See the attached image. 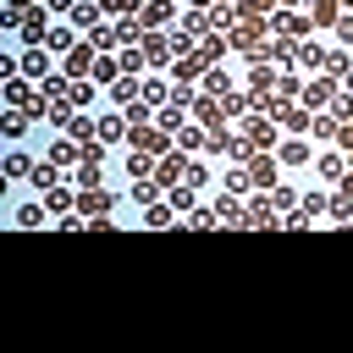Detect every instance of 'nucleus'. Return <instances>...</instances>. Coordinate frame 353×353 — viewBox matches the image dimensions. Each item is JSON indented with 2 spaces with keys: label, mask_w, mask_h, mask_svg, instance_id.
Returning <instances> with one entry per match:
<instances>
[{
  "label": "nucleus",
  "mask_w": 353,
  "mask_h": 353,
  "mask_svg": "<svg viewBox=\"0 0 353 353\" xmlns=\"http://www.w3.org/2000/svg\"><path fill=\"white\" fill-rule=\"evenodd\" d=\"M248 182L270 193V188L281 182V160H276V154H265V149H254V154H248Z\"/></svg>",
  "instance_id": "nucleus-1"
},
{
  "label": "nucleus",
  "mask_w": 353,
  "mask_h": 353,
  "mask_svg": "<svg viewBox=\"0 0 353 353\" xmlns=\"http://www.w3.org/2000/svg\"><path fill=\"white\" fill-rule=\"evenodd\" d=\"M188 165H193V160H188V149H165V154H160V165H154V182H160V188H176V182L188 176Z\"/></svg>",
  "instance_id": "nucleus-2"
},
{
  "label": "nucleus",
  "mask_w": 353,
  "mask_h": 353,
  "mask_svg": "<svg viewBox=\"0 0 353 353\" xmlns=\"http://www.w3.org/2000/svg\"><path fill=\"white\" fill-rule=\"evenodd\" d=\"M44 11H50L44 0L22 11V22H17V33H22V44H44V39H50V28H44Z\"/></svg>",
  "instance_id": "nucleus-3"
},
{
  "label": "nucleus",
  "mask_w": 353,
  "mask_h": 353,
  "mask_svg": "<svg viewBox=\"0 0 353 353\" xmlns=\"http://www.w3.org/2000/svg\"><path fill=\"white\" fill-rule=\"evenodd\" d=\"M110 204H116V193H105L99 182L77 193V215H83V221H94V215H110Z\"/></svg>",
  "instance_id": "nucleus-4"
},
{
  "label": "nucleus",
  "mask_w": 353,
  "mask_h": 353,
  "mask_svg": "<svg viewBox=\"0 0 353 353\" xmlns=\"http://www.w3.org/2000/svg\"><path fill=\"white\" fill-rule=\"evenodd\" d=\"M243 132L259 143V149H270L281 132H276V116H265V110H254V116H243Z\"/></svg>",
  "instance_id": "nucleus-5"
},
{
  "label": "nucleus",
  "mask_w": 353,
  "mask_h": 353,
  "mask_svg": "<svg viewBox=\"0 0 353 353\" xmlns=\"http://www.w3.org/2000/svg\"><path fill=\"white\" fill-rule=\"evenodd\" d=\"M171 55H176V39H165V33H143V61H149V66H171Z\"/></svg>",
  "instance_id": "nucleus-6"
},
{
  "label": "nucleus",
  "mask_w": 353,
  "mask_h": 353,
  "mask_svg": "<svg viewBox=\"0 0 353 353\" xmlns=\"http://www.w3.org/2000/svg\"><path fill=\"white\" fill-rule=\"evenodd\" d=\"M132 149H143V154H165V149H171V132L149 121V127H138V132H132Z\"/></svg>",
  "instance_id": "nucleus-7"
},
{
  "label": "nucleus",
  "mask_w": 353,
  "mask_h": 353,
  "mask_svg": "<svg viewBox=\"0 0 353 353\" xmlns=\"http://www.w3.org/2000/svg\"><path fill=\"white\" fill-rule=\"evenodd\" d=\"M243 226H281V215H276L270 199H248L243 204Z\"/></svg>",
  "instance_id": "nucleus-8"
},
{
  "label": "nucleus",
  "mask_w": 353,
  "mask_h": 353,
  "mask_svg": "<svg viewBox=\"0 0 353 353\" xmlns=\"http://www.w3.org/2000/svg\"><path fill=\"white\" fill-rule=\"evenodd\" d=\"M331 94H336V83H331V77H314L309 88H298V99H303V110H320V105H331Z\"/></svg>",
  "instance_id": "nucleus-9"
},
{
  "label": "nucleus",
  "mask_w": 353,
  "mask_h": 353,
  "mask_svg": "<svg viewBox=\"0 0 353 353\" xmlns=\"http://www.w3.org/2000/svg\"><path fill=\"white\" fill-rule=\"evenodd\" d=\"M94 138H99L105 149L121 143V138H127V110H121V116H99V121H94Z\"/></svg>",
  "instance_id": "nucleus-10"
},
{
  "label": "nucleus",
  "mask_w": 353,
  "mask_h": 353,
  "mask_svg": "<svg viewBox=\"0 0 353 353\" xmlns=\"http://www.w3.org/2000/svg\"><path fill=\"white\" fill-rule=\"evenodd\" d=\"M99 17H105L99 0H77V6H72V28H99Z\"/></svg>",
  "instance_id": "nucleus-11"
},
{
  "label": "nucleus",
  "mask_w": 353,
  "mask_h": 353,
  "mask_svg": "<svg viewBox=\"0 0 353 353\" xmlns=\"http://www.w3.org/2000/svg\"><path fill=\"white\" fill-rule=\"evenodd\" d=\"M17 72H22V77H44V72H50V50H28V55H17Z\"/></svg>",
  "instance_id": "nucleus-12"
},
{
  "label": "nucleus",
  "mask_w": 353,
  "mask_h": 353,
  "mask_svg": "<svg viewBox=\"0 0 353 353\" xmlns=\"http://www.w3.org/2000/svg\"><path fill=\"white\" fill-rule=\"evenodd\" d=\"M88 72H94V44H77L66 55V77H88Z\"/></svg>",
  "instance_id": "nucleus-13"
},
{
  "label": "nucleus",
  "mask_w": 353,
  "mask_h": 353,
  "mask_svg": "<svg viewBox=\"0 0 353 353\" xmlns=\"http://www.w3.org/2000/svg\"><path fill=\"white\" fill-rule=\"evenodd\" d=\"M193 116H199V127H221V116H226V110H221V99H215V94H204V99H193Z\"/></svg>",
  "instance_id": "nucleus-14"
},
{
  "label": "nucleus",
  "mask_w": 353,
  "mask_h": 353,
  "mask_svg": "<svg viewBox=\"0 0 353 353\" xmlns=\"http://www.w3.org/2000/svg\"><path fill=\"white\" fill-rule=\"evenodd\" d=\"M276 160H281V165H309V143H303V138L292 132V138H287V143L276 149Z\"/></svg>",
  "instance_id": "nucleus-15"
},
{
  "label": "nucleus",
  "mask_w": 353,
  "mask_h": 353,
  "mask_svg": "<svg viewBox=\"0 0 353 353\" xmlns=\"http://www.w3.org/2000/svg\"><path fill=\"white\" fill-rule=\"evenodd\" d=\"M138 94H143V88H138V77H127V72H121V77H116V83H110V99H116V105H121V110H127V105H132V99H138Z\"/></svg>",
  "instance_id": "nucleus-16"
},
{
  "label": "nucleus",
  "mask_w": 353,
  "mask_h": 353,
  "mask_svg": "<svg viewBox=\"0 0 353 353\" xmlns=\"http://www.w3.org/2000/svg\"><path fill=\"white\" fill-rule=\"evenodd\" d=\"M154 127H165V132L176 138V132L188 127V121H182V105H176V99H171V105H160V110H154Z\"/></svg>",
  "instance_id": "nucleus-17"
},
{
  "label": "nucleus",
  "mask_w": 353,
  "mask_h": 353,
  "mask_svg": "<svg viewBox=\"0 0 353 353\" xmlns=\"http://www.w3.org/2000/svg\"><path fill=\"white\" fill-rule=\"evenodd\" d=\"M210 210H215V221H226V226H243V204H237L232 193H221V199H215Z\"/></svg>",
  "instance_id": "nucleus-18"
},
{
  "label": "nucleus",
  "mask_w": 353,
  "mask_h": 353,
  "mask_svg": "<svg viewBox=\"0 0 353 353\" xmlns=\"http://www.w3.org/2000/svg\"><path fill=\"white\" fill-rule=\"evenodd\" d=\"M165 17H171V0H149V6H138V22H143V28H160Z\"/></svg>",
  "instance_id": "nucleus-19"
},
{
  "label": "nucleus",
  "mask_w": 353,
  "mask_h": 353,
  "mask_svg": "<svg viewBox=\"0 0 353 353\" xmlns=\"http://www.w3.org/2000/svg\"><path fill=\"white\" fill-rule=\"evenodd\" d=\"M276 33H287V39H303V33H309V17H298V11H281V17H276Z\"/></svg>",
  "instance_id": "nucleus-20"
},
{
  "label": "nucleus",
  "mask_w": 353,
  "mask_h": 353,
  "mask_svg": "<svg viewBox=\"0 0 353 353\" xmlns=\"http://www.w3.org/2000/svg\"><path fill=\"white\" fill-rule=\"evenodd\" d=\"M44 50H50V55H72V50H77V39H72V28H50V39H44Z\"/></svg>",
  "instance_id": "nucleus-21"
},
{
  "label": "nucleus",
  "mask_w": 353,
  "mask_h": 353,
  "mask_svg": "<svg viewBox=\"0 0 353 353\" xmlns=\"http://www.w3.org/2000/svg\"><path fill=\"white\" fill-rule=\"evenodd\" d=\"M199 83H204V94H215V99H221V94L232 88V77H226L221 66H204V77H199Z\"/></svg>",
  "instance_id": "nucleus-22"
},
{
  "label": "nucleus",
  "mask_w": 353,
  "mask_h": 353,
  "mask_svg": "<svg viewBox=\"0 0 353 353\" xmlns=\"http://www.w3.org/2000/svg\"><path fill=\"white\" fill-rule=\"evenodd\" d=\"M204 138H210V127H199V121H188V127L176 132V149H204Z\"/></svg>",
  "instance_id": "nucleus-23"
},
{
  "label": "nucleus",
  "mask_w": 353,
  "mask_h": 353,
  "mask_svg": "<svg viewBox=\"0 0 353 353\" xmlns=\"http://www.w3.org/2000/svg\"><path fill=\"white\" fill-rule=\"evenodd\" d=\"M55 176H61V171H55V160H39V165H33V176H28V182H33V188H39V193H50V188H55Z\"/></svg>",
  "instance_id": "nucleus-24"
},
{
  "label": "nucleus",
  "mask_w": 353,
  "mask_h": 353,
  "mask_svg": "<svg viewBox=\"0 0 353 353\" xmlns=\"http://www.w3.org/2000/svg\"><path fill=\"white\" fill-rule=\"evenodd\" d=\"M336 17H342V6H336V0H309V22H325V28H331Z\"/></svg>",
  "instance_id": "nucleus-25"
},
{
  "label": "nucleus",
  "mask_w": 353,
  "mask_h": 353,
  "mask_svg": "<svg viewBox=\"0 0 353 353\" xmlns=\"http://www.w3.org/2000/svg\"><path fill=\"white\" fill-rule=\"evenodd\" d=\"M248 88H276V72H270L259 55H254V66H248Z\"/></svg>",
  "instance_id": "nucleus-26"
},
{
  "label": "nucleus",
  "mask_w": 353,
  "mask_h": 353,
  "mask_svg": "<svg viewBox=\"0 0 353 353\" xmlns=\"http://www.w3.org/2000/svg\"><path fill=\"white\" fill-rule=\"evenodd\" d=\"M116 77H121V61L99 55V61H94V83H116Z\"/></svg>",
  "instance_id": "nucleus-27"
},
{
  "label": "nucleus",
  "mask_w": 353,
  "mask_h": 353,
  "mask_svg": "<svg viewBox=\"0 0 353 353\" xmlns=\"http://www.w3.org/2000/svg\"><path fill=\"white\" fill-rule=\"evenodd\" d=\"M309 138H336V116H309Z\"/></svg>",
  "instance_id": "nucleus-28"
},
{
  "label": "nucleus",
  "mask_w": 353,
  "mask_h": 353,
  "mask_svg": "<svg viewBox=\"0 0 353 353\" xmlns=\"http://www.w3.org/2000/svg\"><path fill=\"white\" fill-rule=\"evenodd\" d=\"M292 55H298L303 66H325V50H320V44H292Z\"/></svg>",
  "instance_id": "nucleus-29"
},
{
  "label": "nucleus",
  "mask_w": 353,
  "mask_h": 353,
  "mask_svg": "<svg viewBox=\"0 0 353 353\" xmlns=\"http://www.w3.org/2000/svg\"><path fill=\"white\" fill-rule=\"evenodd\" d=\"M138 88H143V99H149V105H165V94H171V88L160 83V77H143Z\"/></svg>",
  "instance_id": "nucleus-30"
},
{
  "label": "nucleus",
  "mask_w": 353,
  "mask_h": 353,
  "mask_svg": "<svg viewBox=\"0 0 353 353\" xmlns=\"http://www.w3.org/2000/svg\"><path fill=\"white\" fill-rule=\"evenodd\" d=\"M325 204H331L325 193H303V199H298V210H303V221H309V215H325Z\"/></svg>",
  "instance_id": "nucleus-31"
},
{
  "label": "nucleus",
  "mask_w": 353,
  "mask_h": 353,
  "mask_svg": "<svg viewBox=\"0 0 353 353\" xmlns=\"http://www.w3.org/2000/svg\"><path fill=\"white\" fill-rule=\"evenodd\" d=\"M17 226H28V232L44 226V204H22V210H17Z\"/></svg>",
  "instance_id": "nucleus-32"
},
{
  "label": "nucleus",
  "mask_w": 353,
  "mask_h": 353,
  "mask_svg": "<svg viewBox=\"0 0 353 353\" xmlns=\"http://www.w3.org/2000/svg\"><path fill=\"white\" fill-rule=\"evenodd\" d=\"M22 127H28V110H11V116L0 121V132H6V138H22Z\"/></svg>",
  "instance_id": "nucleus-33"
},
{
  "label": "nucleus",
  "mask_w": 353,
  "mask_h": 353,
  "mask_svg": "<svg viewBox=\"0 0 353 353\" xmlns=\"http://www.w3.org/2000/svg\"><path fill=\"white\" fill-rule=\"evenodd\" d=\"M33 165H39V160H28V154H11V160H6V176H33Z\"/></svg>",
  "instance_id": "nucleus-34"
},
{
  "label": "nucleus",
  "mask_w": 353,
  "mask_h": 353,
  "mask_svg": "<svg viewBox=\"0 0 353 353\" xmlns=\"http://www.w3.org/2000/svg\"><path fill=\"white\" fill-rule=\"evenodd\" d=\"M149 160H154V154H143V149H132V154H127V176H149Z\"/></svg>",
  "instance_id": "nucleus-35"
},
{
  "label": "nucleus",
  "mask_w": 353,
  "mask_h": 353,
  "mask_svg": "<svg viewBox=\"0 0 353 353\" xmlns=\"http://www.w3.org/2000/svg\"><path fill=\"white\" fill-rule=\"evenodd\" d=\"M243 188H254V182H248V165H232V171H226V193H243Z\"/></svg>",
  "instance_id": "nucleus-36"
},
{
  "label": "nucleus",
  "mask_w": 353,
  "mask_h": 353,
  "mask_svg": "<svg viewBox=\"0 0 353 353\" xmlns=\"http://www.w3.org/2000/svg\"><path fill=\"white\" fill-rule=\"evenodd\" d=\"M270 204H276V210H298V193H292V188H281V182H276V188H270Z\"/></svg>",
  "instance_id": "nucleus-37"
},
{
  "label": "nucleus",
  "mask_w": 353,
  "mask_h": 353,
  "mask_svg": "<svg viewBox=\"0 0 353 353\" xmlns=\"http://www.w3.org/2000/svg\"><path fill=\"white\" fill-rule=\"evenodd\" d=\"M331 116L336 121H353V94H331Z\"/></svg>",
  "instance_id": "nucleus-38"
},
{
  "label": "nucleus",
  "mask_w": 353,
  "mask_h": 353,
  "mask_svg": "<svg viewBox=\"0 0 353 353\" xmlns=\"http://www.w3.org/2000/svg\"><path fill=\"white\" fill-rule=\"evenodd\" d=\"M99 6H105L110 17H138V6H143V0H99Z\"/></svg>",
  "instance_id": "nucleus-39"
},
{
  "label": "nucleus",
  "mask_w": 353,
  "mask_h": 353,
  "mask_svg": "<svg viewBox=\"0 0 353 353\" xmlns=\"http://www.w3.org/2000/svg\"><path fill=\"white\" fill-rule=\"evenodd\" d=\"M325 72L342 77V72H347V50H325Z\"/></svg>",
  "instance_id": "nucleus-40"
},
{
  "label": "nucleus",
  "mask_w": 353,
  "mask_h": 353,
  "mask_svg": "<svg viewBox=\"0 0 353 353\" xmlns=\"http://www.w3.org/2000/svg\"><path fill=\"white\" fill-rule=\"evenodd\" d=\"M314 165H320V176H342V171H347V165H342V154H320Z\"/></svg>",
  "instance_id": "nucleus-41"
},
{
  "label": "nucleus",
  "mask_w": 353,
  "mask_h": 353,
  "mask_svg": "<svg viewBox=\"0 0 353 353\" xmlns=\"http://www.w3.org/2000/svg\"><path fill=\"white\" fill-rule=\"evenodd\" d=\"M132 199H138V204H154V199H160V182H132Z\"/></svg>",
  "instance_id": "nucleus-42"
},
{
  "label": "nucleus",
  "mask_w": 353,
  "mask_h": 353,
  "mask_svg": "<svg viewBox=\"0 0 353 353\" xmlns=\"http://www.w3.org/2000/svg\"><path fill=\"white\" fill-rule=\"evenodd\" d=\"M121 39H116V28H94V50H116Z\"/></svg>",
  "instance_id": "nucleus-43"
},
{
  "label": "nucleus",
  "mask_w": 353,
  "mask_h": 353,
  "mask_svg": "<svg viewBox=\"0 0 353 353\" xmlns=\"http://www.w3.org/2000/svg\"><path fill=\"white\" fill-rule=\"evenodd\" d=\"M182 226H221V221H215V210H188Z\"/></svg>",
  "instance_id": "nucleus-44"
},
{
  "label": "nucleus",
  "mask_w": 353,
  "mask_h": 353,
  "mask_svg": "<svg viewBox=\"0 0 353 353\" xmlns=\"http://www.w3.org/2000/svg\"><path fill=\"white\" fill-rule=\"evenodd\" d=\"M331 28H336V39H342V44H353V17H347V11H342Z\"/></svg>",
  "instance_id": "nucleus-45"
},
{
  "label": "nucleus",
  "mask_w": 353,
  "mask_h": 353,
  "mask_svg": "<svg viewBox=\"0 0 353 353\" xmlns=\"http://www.w3.org/2000/svg\"><path fill=\"white\" fill-rule=\"evenodd\" d=\"M88 132H94V121H88V116H77V121H72V138H77V143H88Z\"/></svg>",
  "instance_id": "nucleus-46"
},
{
  "label": "nucleus",
  "mask_w": 353,
  "mask_h": 353,
  "mask_svg": "<svg viewBox=\"0 0 353 353\" xmlns=\"http://www.w3.org/2000/svg\"><path fill=\"white\" fill-rule=\"evenodd\" d=\"M66 204H72V193H66V188L55 182V188H50V210H66Z\"/></svg>",
  "instance_id": "nucleus-47"
},
{
  "label": "nucleus",
  "mask_w": 353,
  "mask_h": 353,
  "mask_svg": "<svg viewBox=\"0 0 353 353\" xmlns=\"http://www.w3.org/2000/svg\"><path fill=\"white\" fill-rule=\"evenodd\" d=\"M44 6H50L55 17H72V6H77V0H44Z\"/></svg>",
  "instance_id": "nucleus-48"
},
{
  "label": "nucleus",
  "mask_w": 353,
  "mask_h": 353,
  "mask_svg": "<svg viewBox=\"0 0 353 353\" xmlns=\"http://www.w3.org/2000/svg\"><path fill=\"white\" fill-rule=\"evenodd\" d=\"M336 193H342V199H353V171H342V182H336Z\"/></svg>",
  "instance_id": "nucleus-49"
},
{
  "label": "nucleus",
  "mask_w": 353,
  "mask_h": 353,
  "mask_svg": "<svg viewBox=\"0 0 353 353\" xmlns=\"http://www.w3.org/2000/svg\"><path fill=\"white\" fill-rule=\"evenodd\" d=\"M292 6H298V0H270V11H292Z\"/></svg>",
  "instance_id": "nucleus-50"
},
{
  "label": "nucleus",
  "mask_w": 353,
  "mask_h": 353,
  "mask_svg": "<svg viewBox=\"0 0 353 353\" xmlns=\"http://www.w3.org/2000/svg\"><path fill=\"white\" fill-rule=\"evenodd\" d=\"M342 88H353V72H347V83H342Z\"/></svg>",
  "instance_id": "nucleus-51"
},
{
  "label": "nucleus",
  "mask_w": 353,
  "mask_h": 353,
  "mask_svg": "<svg viewBox=\"0 0 353 353\" xmlns=\"http://www.w3.org/2000/svg\"><path fill=\"white\" fill-rule=\"evenodd\" d=\"M342 6H347V17H353V0H342Z\"/></svg>",
  "instance_id": "nucleus-52"
}]
</instances>
